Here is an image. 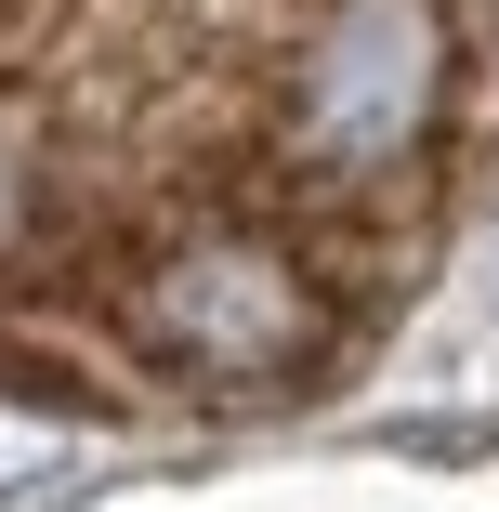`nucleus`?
<instances>
[{
    "label": "nucleus",
    "mask_w": 499,
    "mask_h": 512,
    "mask_svg": "<svg viewBox=\"0 0 499 512\" xmlns=\"http://www.w3.org/2000/svg\"><path fill=\"white\" fill-rule=\"evenodd\" d=\"M40 132H27V106H0V250H27L40 237Z\"/></svg>",
    "instance_id": "nucleus-3"
},
{
    "label": "nucleus",
    "mask_w": 499,
    "mask_h": 512,
    "mask_svg": "<svg viewBox=\"0 0 499 512\" xmlns=\"http://www.w3.org/2000/svg\"><path fill=\"white\" fill-rule=\"evenodd\" d=\"M447 119V14L434 0H316L289 53V171L381 184Z\"/></svg>",
    "instance_id": "nucleus-2"
},
{
    "label": "nucleus",
    "mask_w": 499,
    "mask_h": 512,
    "mask_svg": "<svg viewBox=\"0 0 499 512\" xmlns=\"http://www.w3.org/2000/svg\"><path fill=\"white\" fill-rule=\"evenodd\" d=\"M119 329H132L145 368H171V381H197V394H263V381H289V368H316L329 302H316L303 250H276V237H250V224H197V237H171V250L132 263Z\"/></svg>",
    "instance_id": "nucleus-1"
}]
</instances>
